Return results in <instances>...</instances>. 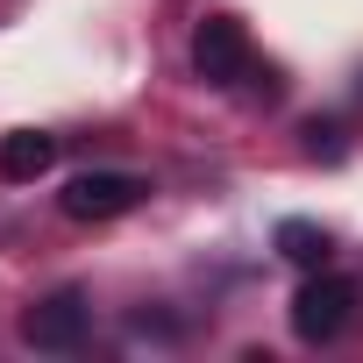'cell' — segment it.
<instances>
[{"label":"cell","mask_w":363,"mask_h":363,"mask_svg":"<svg viewBox=\"0 0 363 363\" xmlns=\"http://www.w3.org/2000/svg\"><path fill=\"white\" fill-rule=\"evenodd\" d=\"M349 313H356V285L349 278H335V271H306V285L292 292V335L299 342H335L342 328H349Z\"/></svg>","instance_id":"1"},{"label":"cell","mask_w":363,"mask_h":363,"mask_svg":"<svg viewBox=\"0 0 363 363\" xmlns=\"http://www.w3.org/2000/svg\"><path fill=\"white\" fill-rule=\"evenodd\" d=\"M150 200V186L135 171H79L72 186L57 193V207L72 214V221H121V214H135Z\"/></svg>","instance_id":"3"},{"label":"cell","mask_w":363,"mask_h":363,"mask_svg":"<svg viewBox=\"0 0 363 363\" xmlns=\"http://www.w3.org/2000/svg\"><path fill=\"white\" fill-rule=\"evenodd\" d=\"M86 328H93V299H86L79 285H57V292H43V299L22 313V342H29V349H43V356L79 349V342H86Z\"/></svg>","instance_id":"2"},{"label":"cell","mask_w":363,"mask_h":363,"mask_svg":"<svg viewBox=\"0 0 363 363\" xmlns=\"http://www.w3.org/2000/svg\"><path fill=\"white\" fill-rule=\"evenodd\" d=\"M50 164H57V135H43V128H8L0 135V186H36Z\"/></svg>","instance_id":"5"},{"label":"cell","mask_w":363,"mask_h":363,"mask_svg":"<svg viewBox=\"0 0 363 363\" xmlns=\"http://www.w3.org/2000/svg\"><path fill=\"white\" fill-rule=\"evenodd\" d=\"M193 72H200L214 93L242 86V79H250V29H242L235 15H207V22L193 29Z\"/></svg>","instance_id":"4"},{"label":"cell","mask_w":363,"mask_h":363,"mask_svg":"<svg viewBox=\"0 0 363 363\" xmlns=\"http://www.w3.org/2000/svg\"><path fill=\"white\" fill-rule=\"evenodd\" d=\"M271 242H278V257H285V264H299V271H328V257H335L328 228H320V221H299V214H292V221H278V228H271Z\"/></svg>","instance_id":"6"},{"label":"cell","mask_w":363,"mask_h":363,"mask_svg":"<svg viewBox=\"0 0 363 363\" xmlns=\"http://www.w3.org/2000/svg\"><path fill=\"white\" fill-rule=\"evenodd\" d=\"M299 150L320 157V164H342V157H349V135H342V121L313 114V121H299Z\"/></svg>","instance_id":"7"}]
</instances>
